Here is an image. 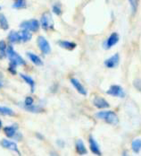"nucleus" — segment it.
Returning <instances> with one entry per match:
<instances>
[{"label":"nucleus","mask_w":141,"mask_h":156,"mask_svg":"<svg viewBox=\"0 0 141 156\" xmlns=\"http://www.w3.org/2000/svg\"><path fill=\"white\" fill-rule=\"evenodd\" d=\"M119 63H120V55L118 53H116L114 56H112L111 58L107 59L104 64L107 68H115L118 67Z\"/></svg>","instance_id":"nucleus-8"},{"label":"nucleus","mask_w":141,"mask_h":156,"mask_svg":"<svg viewBox=\"0 0 141 156\" xmlns=\"http://www.w3.org/2000/svg\"><path fill=\"white\" fill-rule=\"evenodd\" d=\"M27 2L26 0H14V3L13 4V8L15 9H22L26 8Z\"/></svg>","instance_id":"nucleus-24"},{"label":"nucleus","mask_w":141,"mask_h":156,"mask_svg":"<svg viewBox=\"0 0 141 156\" xmlns=\"http://www.w3.org/2000/svg\"><path fill=\"white\" fill-rule=\"evenodd\" d=\"M7 45L5 40H0V59H4L7 57Z\"/></svg>","instance_id":"nucleus-22"},{"label":"nucleus","mask_w":141,"mask_h":156,"mask_svg":"<svg viewBox=\"0 0 141 156\" xmlns=\"http://www.w3.org/2000/svg\"><path fill=\"white\" fill-rule=\"evenodd\" d=\"M40 27V23L37 19H30V20H27L22 22L20 24V28L32 31V32H36L38 31Z\"/></svg>","instance_id":"nucleus-3"},{"label":"nucleus","mask_w":141,"mask_h":156,"mask_svg":"<svg viewBox=\"0 0 141 156\" xmlns=\"http://www.w3.org/2000/svg\"><path fill=\"white\" fill-rule=\"evenodd\" d=\"M57 43H58V45L61 48H65L67 50H72V49H74L77 47L76 43L72 42V41H68V40H59Z\"/></svg>","instance_id":"nucleus-15"},{"label":"nucleus","mask_w":141,"mask_h":156,"mask_svg":"<svg viewBox=\"0 0 141 156\" xmlns=\"http://www.w3.org/2000/svg\"><path fill=\"white\" fill-rule=\"evenodd\" d=\"M40 25L45 31H48L54 28V23L52 16L49 13H45L40 19Z\"/></svg>","instance_id":"nucleus-4"},{"label":"nucleus","mask_w":141,"mask_h":156,"mask_svg":"<svg viewBox=\"0 0 141 156\" xmlns=\"http://www.w3.org/2000/svg\"><path fill=\"white\" fill-rule=\"evenodd\" d=\"M129 2L130 5L131 13H132V15H135L137 13V7H138V0H129Z\"/></svg>","instance_id":"nucleus-26"},{"label":"nucleus","mask_w":141,"mask_h":156,"mask_svg":"<svg viewBox=\"0 0 141 156\" xmlns=\"http://www.w3.org/2000/svg\"><path fill=\"white\" fill-rule=\"evenodd\" d=\"M52 12H53L55 15H62V8H61V6H60L58 3L53 5V7H52Z\"/></svg>","instance_id":"nucleus-27"},{"label":"nucleus","mask_w":141,"mask_h":156,"mask_svg":"<svg viewBox=\"0 0 141 156\" xmlns=\"http://www.w3.org/2000/svg\"><path fill=\"white\" fill-rule=\"evenodd\" d=\"M96 117L99 119H104L106 123L111 125H116L119 121L118 116L115 112L112 111H99L96 114Z\"/></svg>","instance_id":"nucleus-2"},{"label":"nucleus","mask_w":141,"mask_h":156,"mask_svg":"<svg viewBox=\"0 0 141 156\" xmlns=\"http://www.w3.org/2000/svg\"><path fill=\"white\" fill-rule=\"evenodd\" d=\"M134 86L138 90V91H141V80H135L134 81Z\"/></svg>","instance_id":"nucleus-30"},{"label":"nucleus","mask_w":141,"mask_h":156,"mask_svg":"<svg viewBox=\"0 0 141 156\" xmlns=\"http://www.w3.org/2000/svg\"><path fill=\"white\" fill-rule=\"evenodd\" d=\"M0 10H1V7H0Z\"/></svg>","instance_id":"nucleus-35"},{"label":"nucleus","mask_w":141,"mask_h":156,"mask_svg":"<svg viewBox=\"0 0 141 156\" xmlns=\"http://www.w3.org/2000/svg\"><path fill=\"white\" fill-rule=\"evenodd\" d=\"M7 56L8 57L10 62H12L14 64H16L17 66H24V65H26L25 60L14 49V48H13L12 45L7 46Z\"/></svg>","instance_id":"nucleus-1"},{"label":"nucleus","mask_w":141,"mask_h":156,"mask_svg":"<svg viewBox=\"0 0 141 156\" xmlns=\"http://www.w3.org/2000/svg\"><path fill=\"white\" fill-rule=\"evenodd\" d=\"M18 130V126L17 124H14L12 126H7L6 127H4V133L5 135L8 137V138H13L16 135V134Z\"/></svg>","instance_id":"nucleus-13"},{"label":"nucleus","mask_w":141,"mask_h":156,"mask_svg":"<svg viewBox=\"0 0 141 156\" xmlns=\"http://www.w3.org/2000/svg\"><path fill=\"white\" fill-rule=\"evenodd\" d=\"M1 144H2V146L4 148L11 150V151H14V152H17L18 155H21V152L19 151L18 146H17V144L14 142H12L10 140H7V139H3L1 141Z\"/></svg>","instance_id":"nucleus-11"},{"label":"nucleus","mask_w":141,"mask_h":156,"mask_svg":"<svg viewBox=\"0 0 141 156\" xmlns=\"http://www.w3.org/2000/svg\"><path fill=\"white\" fill-rule=\"evenodd\" d=\"M88 143H89V148H90V151H91L94 154L99 155V156L102 155L98 142H97L95 139H94V137H93L92 135H89V137H88Z\"/></svg>","instance_id":"nucleus-10"},{"label":"nucleus","mask_w":141,"mask_h":156,"mask_svg":"<svg viewBox=\"0 0 141 156\" xmlns=\"http://www.w3.org/2000/svg\"><path fill=\"white\" fill-rule=\"evenodd\" d=\"M108 95H111L113 97H119V98H124L125 92L123 91V88L120 85H112L106 92Z\"/></svg>","instance_id":"nucleus-7"},{"label":"nucleus","mask_w":141,"mask_h":156,"mask_svg":"<svg viewBox=\"0 0 141 156\" xmlns=\"http://www.w3.org/2000/svg\"><path fill=\"white\" fill-rule=\"evenodd\" d=\"M36 135H37V137H38V138H39V140H43V139H44V136H43L41 134H39V133H37V134H36Z\"/></svg>","instance_id":"nucleus-31"},{"label":"nucleus","mask_w":141,"mask_h":156,"mask_svg":"<svg viewBox=\"0 0 141 156\" xmlns=\"http://www.w3.org/2000/svg\"><path fill=\"white\" fill-rule=\"evenodd\" d=\"M71 83L73 85V87L76 89V91L80 93V94H81V95H83V96H86L87 95V90L85 89V87L80 83V82L78 80V79H76V78H71Z\"/></svg>","instance_id":"nucleus-12"},{"label":"nucleus","mask_w":141,"mask_h":156,"mask_svg":"<svg viewBox=\"0 0 141 156\" xmlns=\"http://www.w3.org/2000/svg\"><path fill=\"white\" fill-rule=\"evenodd\" d=\"M8 40L11 43H19L21 42V37H20V33L19 31H11L10 33L8 34Z\"/></svg>","instance_id":"nucleus-17"},{"label":"nucleus","mask_w":141,"mask_h":156,"mask_svg":"<svg viewBox=\"0 0 141 156\" xmlns=\"http://www.w3.org/2000/svg\"><path fill=\"white\" fill-rule=\"evenodd\" d=\"M1 127H2V121L0 120V128H1Z\"/></svg>","instance_id":"nucleus-34"},{"label":"nucleus","mask_w":141,"mask_h":156,"mask_svg":"<svg viewBox=\"0 0 141 156\" xmlns=\"http://www.w3.org/2000/svg\"><path fill=\"white\" fill-rule=\"evenodd\" d=\"M18 67V66H17L16 64H14V63L10 62L9 67H8V71H9L10 73H12L13 75H15V74H16V67Z\"/></svg>","instance_id":"nucleus-28"},{"label":"nucleus","mask_w":141,"mask_h":156,"mask_svg":"<svg viewBox=\"0 0 141 156\" xmlns=\"http://www.w3.org/2000/svg\"><path fill=\"white\" fill-rule=\"evenodd\" d=\"M57 144H62V146L64 147V142H63V141H60V140H58V141H57Z\"/></svg>","instance_id":"nucleus-32"},{"label":"nucleus","mask_w":141,"mask_h":156,"mask_svg":"<svg viewBox=\"0 0 141 156\" xmlns=\"http://www.w3.org/2000/svg\"><path fill=\"white\" fill-rule=\"evenodd\" d=\"M24 110H26L27 111L29 112H32V113H40V112H43L44 111V109L39 107V106H34L33 104L32 105H30V106H25V105H22V106Z\"/></svg>","instance_id":"nucleus-20"},{"label":"nucleus","mask_w":141,"mask_h":156,"mask_svg":"<svg viewBox=\"0 0 141 156\" xmlns=\"http://www.w3.org/2000/svg\"><path fill=\"white\" fill-rule=\"evenodd\" d=\"M119 41V35L117 32H113L104 42H103V48L105 49H109L114 45H116Z\"/></svg>","instance_id":"nucleus-6"},{"label":"nucleus","mask_w":141,"mask_h":156,"mask_svg":"<svg viewBox=\"0 0 141 156\" xmlns=\"http://www.w3.org/2000/svg\"><path fill=\"white\" fill-rule=\"evenodd\" d=\"M1 87H3V83H2L1 81H0V88H1Z\"/></svg>","instance_id":"nucleus-33"},{"label":"nucleus","mask_w":141,"mask_h":156,"mask_svg":"<svg viewBox=\"0 0 141 156\" xmlns=\"http://www.w3.org/2000/svg\"><path fill=\"white\" fill-rule=\"evenodd\" d=\"M75 147H76V151L78 152V154L80 155H85L87 153V148L83 143V141L81 139H78L75 143Z\"/></svg>","instance_id":"nucleus-14"},{"label":"nucleus","mask_w":141,"mask_h":156,"mask_svg":"<svg viewBox=\"0 0 141 156\" xmlns=\"http://www.w3.org/2000/svg\"><path fill=\"white\" fill-rule=\"evenodd\" d=\"M93 104H94V106L97 107L98 109H103L104 110V109H107V108L110 107V104L108 103V101L106 99H104L102 97H98V96L94 98Z\"/></svg>","instance_id":"nucleus-9"},{"label":"nucleus","mask_w":141,"mask_h":156,"mask_svg":"<svg viewBox=\"0 0 141 156\" xmlns=\"http://www.w3.org/2000/svg\"><path fill=\"white\" fill-rule=\"evenodd\" d=\"M0 28L4 31H7L9 28L8 21L4 14H0Z\"/></svg>","instance_id":"nucleus-21"},{"label":"nucleus","mask_w":141,"mask_h":156,"mask_svg":"<svg viewBox=\"0 0 141 156\" xmlns=\"http://www.w3.org/2000/svg\"><path fill=\"white\" fill-rule=\"evenodd\" d=\"M33 103H34V99L31 96H28V97L25 98V100H24V105L25 106L32 105Z\"/></svg>","instance_id":"nucleus-29"},{"label":"nucleus","mask_w":141,"mask_h":156,"mask_svg":"<svg viewBox=\"0 0 141 156\" xmlns=\"http://www.w3.org/2000/svg\"><path fill=\"white\" fill-rule=\"evenodd\" d=\"M19 33H20L21 40L22 42H27V41L30 40L31 38H32V34L30 32V31H27V30L22 29V31H19Z\"/></svg>","instance_id":"nucleus-19"},{"label":"nucleus","mask_w":141,"mask_h":156,"mask_svg":"<svg viewBox=\"0 0 141 156\" xmlns=\"http://www.w3.org/2000/svg\"><path fill=\"white\" fill-rule=\"evenodd\" d=\"M27 57L30 59V60L36 66L38 67H40V66H43V61L41 60V59L37 56L36 54L34 53H31V52H27Z\"/></svg>","instance_id":"nucleus-16"},{"label":"nucleus","mask_w":141,"mask_h":156,"mask_svg":"<svg viewBox=\"0 0 141 156\" xmlns=\"http://www.w3.org/2000/svg\"><path fill=\"white\" fill-rule=\"evenodd\" d=\"M38 41V48L40 49V51L42 52L43 54L45 55H48L51 52V47H50V44L49 42L46 40V38L42 37V36H39L37 40Z\"/></svg>","instance_id":"nucleus-5"},{"label":"nucleus","mask_w":141,"mask_h":156,"mask_svg":"<svg viewBox=\"0 0 141 156\" xmlns=\"http://www.w3.org/2000/svg\"><path fill=\"white\" fill-rule=\"evenodd\" d=\"M0 114L5 115V116H14V112L12 109L7 107H1L0 106Z\"/></svg>","instance_id":"nucleus-25"},{"label":"nucleus","mask_w":141,"mask_h":156,"mask_svg":"<svg viewBox=\"0 0 141 156\" xmlns=\"http://www.w3.org/2000/svg\"><path fill=\"white\" fill-rule=\"evenodd\" d=\"M20 75H21V77L22 78V80H23L26 83H28V84L30 85L31 92H34V91H35V82H34V80H33L30 76L26 75H23V74H21Z\"/></svg>","instance_id":"nucleus-18"},{"label":"nucleus","mask_w":141,"mask_h":156,"mask_svg":"<svg viewBox=\"0 0 141 156\" xmlns=\"http://www.w3.org/2000/svg\"><path fill=\"white\" fill-rule=\"evenodd\" d=\"M131 148L134 152H139L141 151V139H135L131 143Z\"/></svg>","instance_id":"nucleus-23"}]
</instances>
